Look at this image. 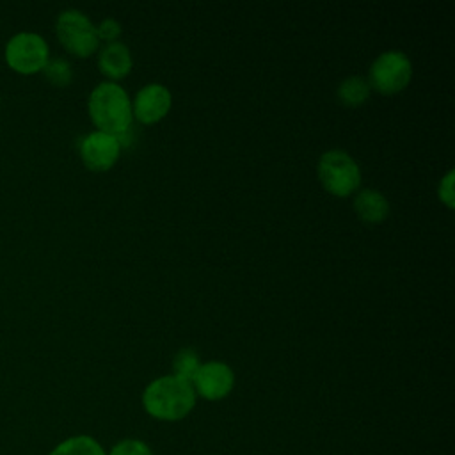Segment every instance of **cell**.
<instances>
[{"label": "cell", "instance_id": "cell-9", "mask_svg": "<svg viewBox=\"0 0 455 455\" xmlns=\"http://www.w3.org/2000/svg\"><path fill=\"white\" fill-rule=\"evenodd\" d=\"M172 96L171 91L162 84H148L142 87L135 100L132 114L144 124H153L167 116L171 110Z\"/></svg>", "mask_w": 455, "mask_h": 455}, {"label": "cell", "instance_id": "cell-7", "mask_svg": "<svg viewBox=\"0 0 455 455\" xmlns=\"http://www.w3.org/2000/svg\"><path fill=\"white\" fill-rule=\"evenodd\" d=\"M78 153L87 169L94 172H103L117 162L121 146L114 135L96 130L80 140Z\"/></svg>", "mask_w": 455, "mask_h": 455}, {"label": "cell", "instance_id": "cell-6", "mask_svg": "<svg viewBox=\"0 0 455 455\" xmlns=\"http://www.w3.org/2000/svg\"><path fill=\"white\" fill-rule=\"evenodd\" d=\"M412 78V64L403 52L389 50L380 53L370 66V85L380 94L403 91Z\"/></svg>", "mask_w": 455, "mask_h": 455}, {"label": "cell", "instance_id": "cell-5", "mask_svg": "<svg viewBox=\"0 0 455 455\" xmlns=\"http://www.w3.org/2000/svg\"><path fill=\"white\" fill-rule=\"evenodd\" d=\"M55 34L66 52L82 59L92 55L100 44L96 27L76 9H66L57 16Z\"/></svg>", "mask_w": 455, "mask_h": 455}, {"label": "cell", "instance_id": "cell-19", "mask_svg": "<svg viewBox=\"0 0 455 455\" xmlns=\"http://www.w3.org/2000/svg\"><path fill=\"white\" fill-rule=\"evenodd\" d=\"M0 100H2V98H0Z\"/></svg>", "mask_w": 455, "mask_h": 455}, {"label": "cell", "instance_id": "cell-13", "mask_svg": "<svg viewBox=\"0 0 455 455\" xmlns=\"http://www.w3.org/2000/svg\"><path fill=\"white\" fill-rule=\"evenodd\" d=\"M50 455H105V451L92 437L76 435L60 443Z\"/></svg>", "mask_w": 455, "mask_h": 455}, {"label": "cell", "instance_id": "cell-3", "mask_svg": "<svg viewBox=\"0 0 455 455\" xmlns=\"http://www.w3.org/2000/svg\"><path fill=\"white\" fill-rule=\"evenodd\" d=\"M4 59L14 73L28 76L43 71L50 60V48L43 36L36 32H18L7 41Z\"/></svg>", "mask_w": 455, "mask_h": 455}, {"label": "cell", "instance_id": "cell-17", "mask_svg": "<svg viewBox=\"0 0 455 455\" xmlns=\"http://www.w3.org/2000/svg\"><path fill=\"white\" fill-rule=\"evenodd\" d=\"M96 36L98 39H103L108 43H117V37L121 36V25L119 21H116L114 18H107L103 20L98 27H96Z\"/></svg>", "mask_w": 455, "mask_h": 455}, {"label": "cell", "instance_id": "cell-16", "mask_svg": "<svg viewBox=\"0 0 455 455\" xmlns=\"http://www.w3.org/2000/svg\"><path fill=\"white\" fill-rule=\"evenodd\" d=\"M110 455H153V453L146 443L137 439H124L112 448Z\"/></svg>", "mask_w": 455, "mask_h": 455}, {"label": "cell", "instance_id": "cell-15", "mask_svg": "<svg viewBox=\"0 0 455 455\" xmlns=\"http://www.w3.org/2000/svg\"><path fill=\"white\" fill-rule=\"evenodd\" d=\"M41 73L55 87H68L71 84V80H73V68L62 57L50 59Z\"/></svg>", "mask_w": 455, "mask_h": 455}, {"label": "cell", "instance_id": "cell-8", "mask_svg": "<svg viewBox=\"0 0 455 455\" xmlns=\"http://www.w3.org/2000/svg\"><path fill=\"white\" fill-rule=\"evenodd\" d=\"M235 384L233 370L220 361H210L201 364L199 371L192 380L194 391L206 400H220L229 395Z\"/></svg>", "mask_w": 455, "mask_h": 455}, {"label": "cell", "instance_id": "cell-18", "mask_svg": "<svg viewBox=\"0 0 455 455\" xmlns=\"http://www.w3.org/2000/svg\"><path fill=\"white\" fill-rule=\"evenodd\" d=\"M439 199L448 206L453 208V171H448L439 181Z\"/></svg>", "mask_w": 455, "mask_h": 455}, {"label": "cell", "instance_id": "cell-1", "mask_svg": "<svg viewBox=\"0 0 455 455\" xmlns=\"http://www.w3.org/2000/svg\"><path fill=\"white\" fill-rule=\"evenodd\" d=\"M142 403L153 418L176 421L192 411L196 403V391L190 382L176 375H165L146 387Z\"/></svg>", "mask_w": 455, "mask_h": 455}, {"label": "cell", "instance_id": "cell-10", "mask_svg": "<svg viewBox=\"0 0 455 455\" xmlns=\"http://www.w3.org/2000/svg\"><path fill=\"white\" fill-rule=\"evenodd\" d=\"M101 73L112 80L126 76L132 69V53L123 43H108L98 57Z\"/></svg>", "mask_w": 455, "mask_h": 455}, {"label": "cell", "instance_id": "cell-2", "mask_svg": "<svg viewBox=\"0 0 455 455\" xmlns=\"http://www.w3.org/2000/svg\"><path fill=\"white\" fill-rule=\"evenodd\" d=\"M89 116L98 132L119 135L132 126V103L126 91L116 82H101L89 96Z\"/></svg>", "mask_w": 455, "mask_h": 455}, {"label": "cell", "instance_id": "cell-11", "mask_svg": "<svg viewBox=\"0 0 455 455\" xmlns=\"http://www.w3.org/2000/svg\"><path fill=\"white\" fill-rule=\"evenodd\" d=\"M354 210L363 222L379 224L389 215V203L379 190L364 188L355 196Z\"/></svg>", "mask_w": 455, "mask_h": 455}, {"label": "cell", "instance_id": "cell-14", "mask_svg": "<svg viewBox=\"0 0 455 455\" xmlns=\"http://www.w3.org/2000/svg\"><path fill=\"white\" fill-rule=\"evenodd\" d=\"M172 366H174V375L190 382L194 380L196 373L199 371L201 368V361H199V355L196 350L192 348H181L176 355H174V361H172Z\"/></svg>", "mask_w": 455, "mask_h": 455}, {"label": "cell", "instance_id": "cell-4", "mask_svg": "<svg viewBox=\"0 0 455 455\" xmlns=\"http://www.w3.org/2000/svg\"><path fill=\"white\" fill-rule=\"evenodd\" d=\"M318 178L323 188L332 196L348 197L361 183V171L347 151L331 149L318 160Z\"/></svg>", "mask_w": 455, "mask_h": 455}, {"label": "cell", "instance_id": "cell-12", "mask_svg": "<svg viewBox=\"0 0 455 455\" xmlns=\"http://www.w3.org/2000/svg\"><path fill=\"white\" fill-rule=\"evenodd\" d=\"M338 100L347 107H359L370 96V84L361 76H347L338 85Z\"/></svg>", "mask_w": 455, "mask_h": 455}]
</instances>
